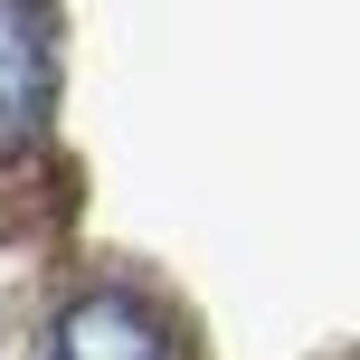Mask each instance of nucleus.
<instances>
[{"instance_id": "f03ea898", "label": "nucleus", "mask_w": 360, "mask_h": 360, "mask_svg": "<svg viewBox=\"0 0 360 360\" xmlns=\"http://www.w3.org/2000/svg\"><path fill=\"white\" fill-rule=\"evenodd\" d=\"M48 360H171V342H162V323L133 294H86V304L57 313Z\"/></svg>"}, {"instance_id": "f257e3e1", "label": "nucleus", "mask_w": 360, "mask_h": 360, "mask_svg": "<svg viewBox=\"0 0 360 360\" xmlns=\"http://www.w3.org/2000/svg\"><path fill=\"white\" fill-rule=\"evenodd\" d=\"M57 114V10L0 0V143H38Z\"/></svg>"}]
</instances>
